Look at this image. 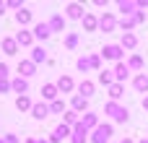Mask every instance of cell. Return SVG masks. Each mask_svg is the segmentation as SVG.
<instances>
[{
  "mask_svg": "<svg viewBox=\"0 0 148 143\" xmlns=\"http://www.w3.org/2000/svg\"><path fill=\"white\" fill-rule=\"evenodd\" d=\"M104 112H107V115H112L117 122H127V117H130V112H127L125 107H120L117 102H109V104L104 107Z\"/></svg>",
  "mask_w": 148,
  "mask_h": 143,
  "instance_id": "6da1fadb",
  "label": "cell"
},
{
  "mask_svg": "<svg viewBox=\"0 0 148 143\" xmlns=\"http://www.w3.org/2000/svg\"><path fill=\"white\" fill-rule=\"evenodd\" d=\"M112 138V125H96V130H94V143H109Z\"/></svg>",
  "mask_w": 148,
  "mask_h": 143,
  "instance_id": "7a4b0ae2",
  "label": "cell"
},
{
  "mask_svg": "<svg viewBox=\"0 0 148 143\" xmlns=\"http://www.w3.org/2000/svg\"><path fill=\"white\" fill-rule=\"evenodd\" d=\"M101 57H104V60H120V57H122V47H120V44H109V47L101 50Z\"/></svg>",
  "mask_w": 148,
  "mask_h": 143,
  "instance_id": "3957f363",
  "label": "cell"
},
{
  "mask_svg": "<svg viewBox=\"0 0 148 143\" xmlns=\"http://www.w3.org/2000/svg\"><path fill=\"white\" fill-rule=\"evenodd\" d=\"M18 73H21V78H29V76L36 73V65H34L31 60H21V63H18Z\"/></svg>",
  "mask_w": 148,
  "mask_h": 143,
  "instance_id": "277c9868",
  "label": "cell"
},
{
  "mask_svg": "<svg viewBox=\"0 0 148 143\" xmlns=\"http://www.w3.org/2000/svg\"><path fill=\"white\" fill-rule=\"evenodd\" d=\"M10 89H13L18 96H23V94L29 91V83H26V78H21V76H18V78H13V81H10Z\"/></svg>",
  "mask_w": 148,
  "mask_h": 143,
  "instance_id": "5b68a950",
  "label": "cell"
},
{
  "mask_svg": "<svg viewBox=\"0 0 148 143\" xmlns=\"http://www.w3.org/2000/svg\"><path fill=\"white\" fill-rule=\"evenodd\" d=\"M31 117L47 120V117H49V107H47V104H31Z\"/></svg>",
  "mask_w": 148,
  "mask_h": 143,
  "instance_id": "8992f818",
  "label": "cell"
},
{
  "mask_svg": "<svg viewBox=\"0 0 148 143\" xmlns=\"http://www.w3.org/2000/svg\"><path fill=\"white\" fill-rule=\"evenodd\" d=\"M47 26H49V31H62V29H65V18H62L60 13H55V16L49 18Z\"/></svg>",
  "mask_w": 148,
  "mask_h": 143,
  "instance_id": "52a82bcc",
  "label": "cell"
},
{
  "mask_svg": "<svg viewBox=\"0 0 148 143\" xmlns=\"http://www.w3.org/2000/svg\"><path fill=\"white\" fill-rule=\"evenodd\" d=\"M68 135H70V128L68 125H57L55 133H52V143H60L62 138H68Z\"/></svg>",
  "mask_w": 148,
  "mask_h": 143,
  "instance_id": "ba28073f",
  "label": "cell"
},
{
  "mask_svg": "<svg viewBox=\"0 0 148 143\" xmlns=\"http://www.w3.org/2000/svg\"><path fill=\"white\" fill-rule=\"evenodd\" d=\"M127 76H130V68H127L125 63H117V68H114V78H117V81H127Z\"/></svg>",
  "mask_w": 148,
  "mask_h": 143,
  "instance_id": "9c48e42d",
  "label": "cell"
},
{
  "mask_svg": "<svg viewBox=\"0 0 148 143\" xmlns=\"http://www.w3.org/2000/svg\"><path fill=\"white\" fill-rule=\"evenodd\" d=\"M68 16H70V18H83V16H86V13H83V5L70 3V5H68Z\"/></svg>",
  "mask_w": 148,
  "mask_h": 143,
  "instance_id": "30bf717a",
  "label": "cell"
},
{
  "mask_svg": "<svg viewBox=\"0 0 148 143\" xmlns=\"http://www.w3.org/2000/svg\"><path fill=\"white\" fill-rule=\"evenodd\" d=\"M49 34H52V31H49L47 23H36V26H34V36H36V39H47Z\"/></svg>",
  "mask_w": 148,
  "mask_h": 143,
  "instance_id": "8fae6325",
  "label": "cell"
},
{
  "mask_svg": "<svg viewBox=\"0 0 148 143\" xmlns=\"http://www.w3.org/2000/svg\"><path fill=\"white\" fill-rule=\"evenodd\" d=\"M3 52H5V55H16V52H18L16 39H10V36H8V39H3Z\"/></svg>",
  "mask_w": 148,
  "mask_h": 143,
  "instance_id": "7c38bea8",
  "label": "cell"
},
{
  "mask_svg": "<svg viewBox=\"0 0 148 143\" xmlns=\"http://www.w3.org/2000/svg\"><path fill=\"white\" fill-rule=\"evenodd\" d=\"M42 96H44V99H49V102H55V96H57V86H55V83L42 86Z\"/></svg>",
  "mask_w": 148,
  "mask_h": 143,
  "instance_id": "4fadbf2b",
  "label": "cell"
},
{
  "mask_svg": "<svg viewBox=\"0 0 148 143\" xmlns=\"http://www.w3.org/2000/svg\"><path fill=\"white\" fill-rule=\"evenodd\" d=\"M47 60V50H42V47H34V52H31V63L36 65V63H44Z\"/></svg>",
  "mask_w": 148,
  "mask_h": 143,
  "instance_id": "5bb4252c",
  "label": "cell"
},
{
  "mask_svg": "<svg viewBox=\"0 0 148 143\" xmlns=\"http://www.w3.org/2000/svg\"><path fill=\"white\" fill-rule=\"evenodd\" d=\"M70 143H86V130L81 128V122L75 125V130H73V141Z\"/></svg>",
  "mask_w": 148,
  "mask_h": 143,
  "instance_id": "9a60e30c",
  "label": "cell"
},
{
  "mask_svg": "<svg viewBox=\"0 0 148 143\" xmlns=\"http://www.w3.org/2000/svg\"><path fill=\"white\" fill-rule=\"evenodd\" d=\"M16 21H18L21 26H26V23L31 21V10H26V8H21V10L16 13Z\"/></svg>",
  "mask_w": 148,
  "mask_h": 143,
  "instance_id": "2e32d148",
  "label": "cell"
},
{
  "mask_svg": "<svg viewBox=\"0 0 148 143\" xmlns=\"http://www.w3.org/2000/svg\"><path fill=\"white\" fill-rule=\"evenodd\" d=\"M16 44L29 47V44H31V34H29V31H18V34H16Z\"/></svg>",
  "mask_w": 148,
  "mask_h": 143,
  "instance_id": "e0dca14e",
  "label": "cell"
},
{
  "mask_svg": "<svg viewBox=\"0 0 148 143\" xmlns=\"http://www.w3.org/2000/svg\"><path fill=\"white\" fill-rule=\"evenodd\" d=\"M135 44H138V36H135V34H130V31H127V34H125V36H122V50H125V47H127V50H133V47H135Z\"/></svg>",
  "mask_w": 148,
  "mask_h": 143,
  "instance_id": "ac0fdd59",
  "label": "cell"
},
{
  "mask_svg": "<svg viewBox=\"0 0 148 143\" xmlns=\"http://www.w3.org/2000/svg\"><path fill=\"white\" fill-rule=\"evenodd\" d=\"M57 91H73V78L62 76V78L57 81Z\"/></svg>",
  "mask_w": 148,
  "mask_h": 143,
  "instance_id": "d6986e66",
  "label": "cell"
},
{
  "mask_svg": "<svg viewBox=\"0 0 148 143\" xmlns=\"http://www.w3.org/2000/svg\"><path fill=\"white\" fill-rule=\"evenodd\" d=\"M78 91L83 94V99H88V96H94V83H91V81H83V83L78 86Z\"/></svg>",
  "mask_w": 148,
  "mask_h": 143,
  "instance_id": "ffe728a7",
  "label": "cell"
},
{
  "mask_svg": "<svg viewBox=\"0 0 148 143\" xmlns=\"http://www.w3.org/2000/svg\"><path fill=\"white\" fill-rule=\"evenodd\" d=\"M88 107V99H83V96H73V112L78 115L81 109H86Z\"/></svg>",
  "mask_w": 148,
  "mask_h": 143,
  "instance_id": "44dd1931",
  "label": "cell"
},
{
  "mask_svg": "<svg viewBox=\"0 0 148 143\" xmlns=\"http://www.w3.org/2000/svg\"><path fill=\"white\" fill-rule=\"evenodd\" d=\"M135 89H138V91H148V76L146 73H140V76L135 78Z\"/></svg>",
  "mask_w": 148,
  "mask_h": 143,
  "instance_id": "7402d4cb",
  "label": "cell"
},
{
  "mask_svg": "<svg viewBox=\"0 0 148 143\" xmlns=\"http://www.w3.org/2000/svg\"><path fill=\"white\" fill-rule=\"evenodd\" d=\"M109 96H112V102H117L122 96V83H112L109 86Z\"/></svg>",
  "mask_w": 148,
  "mask_h": 143,
  "instance_id": "603a6c76",
  "label": "cell"
},
{
  "mask_svg": "<svg viewBox=\"0 0 148 143\" xmlns=\"http://www.w3.org/2000/svg\"><path fill=\"white\" fill-rule=\"evenodd\" d=\"M16 107H18L21 112H23V109H31V99L23 94V96H18V99H16Z\"/></svg>",
  "mask_w": 148,
  "mask_h": 143,
  "instance_id": "cb8c5ba5",
  "label": "cell"
},
{
  "mask_svg": "<svg viewBox=\"0 0 148 143\" xmlns=\"http://www.w3.org/2000/svg\"><path fill=\"white\" fill-rule=\"evenodd\" d=\"M94 125H96V115H91V112H88V115L81 120V128H83V130H88V128H94Z\"/></svg>",
  "mask_w": 148,
  "mask_h": 143,
  "instance_id": "d4e9b609",
  "label": "cell"
},
{
  "mask_svg": "<svg viewBox=\"0 0 148 143\" xmlns=\"http://www.w3.org/2000/svg\"><path fill=\"white\" fill-rule=\"evenodd\" d=\"M62 125H68V128H70V125H78V115H75L73 109H68V112H65V122H62Z\"/></svg>",
  "mask_w": 148,
  "mask_h": 143,
  "instance_id": "484cf974",
  "label": "cell"
},
{
  "mask_svg": "<svg viewBox=\"0 0 148 143\" xmlns=\"http://www.w3.org/2000/svg\"><path fill=\"white\" fill-rule=\"evenodd\" d=\"M99 23H101V29H114V18L112 16H101Z\"/></svg>",
  "mask_w": 148,
  "mask_h": 143,
  "instance_id": "4316f807",
  "label": "cell"
},
{
  "mask_svg": "<svg viewBox=\"0 0 148 143\" xmlns=\"http://www.w3.org/2000/svg\"><path fill=\"white\" fill-rule=\"evenodd\" d=\"M127 68H135V70H138V68H143V57H140V55H133V57H130V65H127Z\"/></svg>",
  "mask_w": 148,
  "mask_h": 143,
  "instance_id": "83f0119b",
  "label": "cell"
},
{
  "mask_svg": "<svg viewBox=\"0 0 148 143\" xmlns=\"http://www.w3.org/2000/svg\"><path fill=\"white\" fill-rule=\"evenodd\" d=\"M62 109H65V104H62V102H60V99H55V102H52V104H49V112H55V115H60V112H62Z\"/></svg>",
  "mask_w": 148,
  "mask_h": 143,
  "instance_id": "f1b7e54d",
  "label": "cell"
},
{
  "mask_svg": "<svg viewBox=\"0 0 148 143\" xmlns=\"http://www.w3.org/2000/svg\"><path fill=\"white\" fill-rule=\"evenodd\" d=\"M83 23H86V29H88V31H94V29H96V18H94V16H83Z\"/></svg>",
  "mask_w": 148,
  "mask_h": 143,
  "instance_id": "f546056e",
  "label": "cell"
},
{
  "mask_svg": "<svg viewBox=\"0 0 148 143\" xmlns=\"http://www.w3.org/2000/svg\"><path fill=\"white\" fill-rule=\"evenodd\" d=\"M99 81H101L104 86H112V73H109V70H104V73H99Z\"/></svg>",
  "mask_w": 148,
  "mask_h": 143,
  "instance_id": "4dcf8cb0",
  "label": "cell"
},
{
  "mask_svg": "<svg viewBox=\"0 0 148 143\" xmlns=\"http://www.w3.org/2000/svg\"><path fill=\"white\" fill-rule=\"evenodd\" d=\"M88 68H91L88 57H81V60H78V70H88Z\"/></svg>",
  "mask_w": 148,
  "mask_h": 143,
  "instance_id": "1f68e13d",
  "label": "cell"
},
{
  "mask_svg": "<svg viewBox=\"0 0 148 143\" xmlns=\"http://www.w3.org/2000/svg\"><path fill=\"white\" fill-rule=\"evenodd\" d=\"M133 8H135L133 3H120V10H122V13H133Z\"/></svg>",
  "mask_w": 148,
  "mask_h": 143,
  "instance_id": "d6a6232c",
  "label": "cell"
},
{
  "mask_svg": "<svg viewBox=\"0 0 148 143\" xmlns=\"http://www.w3.org/2000/svg\"><path fill=\"white\" fill-rule=\"evenodd\" d=\"M0 81H8V65L0 63Z\"/></svg>",
  "mask_w": 148,
  "mask_h": 143,
  "instance_id": "836d02e7",
  "label": "cell"
},
{
  "mask_svg": "<svg viewBox=\"0 0 148 143\" xmlns=\"http://www.w3.org/2000/svg\"><path fill=\"white\" fill-rule=\"evenodd\" d=\"M75 42H78V36H75V34H70V36L65 39V44H68V47H75Z\"/></svg>",
  "mask_w": 148,
  "mask_h": 143,
  "instance_id": "e575fe53",
  "label": "cell"
},
{
  "mask_svg": "<svg viewBox=\"0 0 148 143\" xmlns=\"http://www.w3.org/2000/svg\"><path fill=\"white\" fill-rule=\"evenodd\" d=\"M5 91H10V83L8 81H0V94H5Z\"/></svg>",
  "mask_w": 148,
  "mask_h": 143,
  "instance_id": "d590c367",
  "label": "cell"
},
{
  "mask_svg": "<svg viewBox=\"0 0 148 143\" xmlns=\"http://www.w3.org/2000/svg\"><path fill=\"white\" fill-rule=\"evenodd\" d=\"M3 143H16V135H5V138H3Z\"/></svg>",
  "mask_w": 148,
  "mask_h": 143,
  "instance_id": "8d00e7d4",
  "label": "cell"
},
{
  "mask_svg": "<svg viewBox=\"0 0 148 143\" xmlns=\"http://www.w3.org/2000/svg\"><path fill=\"white\" fill-rule=\"evenodd\" d=\"M3 13H5V3H0V16H3Z\"/></svg>",
  "mask_w": 148,
  "mask_h": 143,
  "instance_id": "74e56055",
  "label": "cell"
},
{
  "mask_svg": "<svg viewBox=\"0 0 148 143\" xmlns=\"http://www.w3.org/2000/svg\"><path fill=\"white\" fill-rule=\"evenodd\" d=\"M143 107H146V109H148V96H146V99H143Z\"/></svg>",
  "mask_w": 148,
  "mask_h": 143,
  "instance_id": "f35d334b",
  "label": "cell"
},
{
  "mask_svg": "<svg viewBox=\"0 0 148 143\" xmlns=\"http://www.w3.org/2000/svg\"><path fill=\"white\" fill-rule=\"evenodd\" d=\"M26 143H44V141H26Z\"/></svg>",
  "mask_w": 148,
  "mask_h": 143,
  "instance_id": "ab89813d",
  "label": "cell"
},
{
  "mask_svg": "<svg viewBox=\"0 0 148 143\" xmlns=\"http://www.w3.org/2000/svg\"><path fill=\"white\" fill-rule=\"evenodd\" d=\"M122 143H133V141H127V138H125V141H122Z\"/></svg>",
  "mask_w": 148,
  "mask_h": 143,
  "instance_id": "60d3db41",
  "label": "cell"
},
{
  "mask_svg": "<svg viewBox=\"0 0 148 143\" xmlns=\"http://www.w3.org/2000/svg\"><path fill=\"white\" fill-rule=\"evenodd\" d=\"M140 143H148V141H140Z\"/></svg>",
  "mask_w": 148,
  "mask_h": 143,
  "instance_id": "b9f144b4",
  "label": "cell"
}]
</instances>
